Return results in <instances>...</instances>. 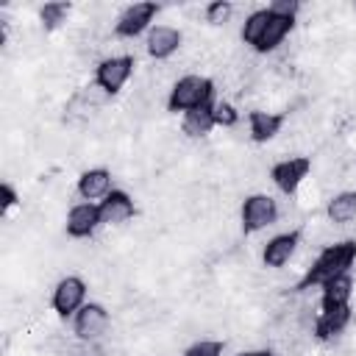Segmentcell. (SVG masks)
I'll use <instances>...</instances> for the list:
<instances>
[{"label":"cell","mask_w":356,"mask_h":356,"mask_svg":"<svg viewBox=\"0 0 356 356\" xmlns=\"http://www.w3.org/2000/svg\"><path fill=\"white\" fill-rule=\"evenodd\" d=\"M289 122L286 111H270V108H250L248 111V136L253 145H270L275 142Z\"/></svg>","instance_id":"7c38bea8"},{"label":"cell","mask_w":356,"mask_h":356,"mask_svg":"<svg viewBox=\"0 0 356 356\" xmlns=\"http://www.w3.org/2000/svg\"><path fill=\"white\" fill-rule=\"evenodd\" d=\"M214 120H217V128L234 131L239 125V120H242V111L228 97H217V103H214Z\"/></svg>","instance_id":"cb8c5ba5"},{"label":"cell","mask_w":356,"mask_h":356,"mask_svg":"<svg viewBox=\"0 0 356 356\" xmlns=\"http://www.w3.org/2000/svg\"><path fill=\"white\" fill-rule=\"evenodd\" d=\"M161 14V6L153 3V0H142V3H128L117 19H114V28H111V36L114 39H136V36H147V31L153 28V19Z\"/></svg>","instance_id":"ba28073f"},{"label":"cell","mask_w":356,"mask_h":356,"mask_svg":"<svg viewBox=\"0 0 356 356\" xmlns=\"http://www.w3.org/2000/svg\"><path fill=\"white\" fill-rule=\"evenodd\" d=\"M234 11H236V6H234L231 0H211V3H206V6L200 8L203 22L211 25V28H225V25L231 22Z\"/></svg>","instance_id":"7402d4cb"},{"label":"cell","mask_w":356,"mask_h":356,"mask_svg":"<svg viewBox=\"0 0 356 356\" xmlns=\"http://www.w3.org/2000/svg\"><path fill=\"white\" fill-rule=\"evenodd\" d=\"M17 206H22V192L14 186V181L6 178L0 184V211H3V217H8V211L17 209Z\"/></svg>","instance_id":"d4e9b609"},{"label":"cell","mask_w":356,"mask_h":356,"mask_svg":"<svg viewBox=\"0 0 356 356\" xmlns=\"http://www.w3.org/2000/svg\"><path fill=\"white\" fill-rule=\"evenodd\" d=\"M114 189V172L103 164L97 167H86L78 172L75 178V192L81 200H89V203H100L108 192Z\"/></svg>","instance_id":"5bb4252c"},{"label":"cell","mask_w":356,"mask_h":356,"mask_svg":"<svg viewBox=\"0 0 356 356\" xmlns=\"http://www.w3.org/2000/svg\"><path fill=\"white\" fill-rule=\"evenodd\" d=\"M356 220V189L345 186L325 197V222L334 228H345Z\"/></svg>","instance_id":"e0dca14e"},{"label":"cell","mask_w":356,"mask_h":356,"mask_svg":"<svg viewBox=\"0 0 356 356\" xmlns=\"http://www.w3.org/2000/svg\"><path fill=\"white\" fill-rule=\"evenodd\" d=\"M267 17H270V11H267V6L264 8H250L248 14H245V19H242V25H239V42L245 44V47H256V42L261 39V33H264V28H267Z\"/></svg>","instance_id":"ffe728a7"},{"label":"cell","mask_w":356,"mask_h":356,"mask_svg":"<svg viewBox=\"0 0 356 356\" xmlns=\"http://www.w3.org/2000/svg\"><path fill=\"white\" fill-rule=\"evenodd\" d=\"M353 312H356L353 303H350V306H342V309H331V312H317L312 337H314L320 345H331L334 339H339V337L350 328Z\"/></svg>","instance_id":"9a60e30c"},{"label":"cell","mask_w":356,"mask_h":356,"mask_svg":"<svg viewBox=\"0 0 356 356\" xmlns=\"http://www.w3.org/2000/svg\"><path fill=\"white\" fill-rule=\"evenodd\" d=\"M97 206H100V217L106 228H122L136 217V200L122 186H114Z\"/></svg>","instance_id":"4fadbf2b"},{"label":"cell","mask_w":356,"mask_h":356,"mask_svg":"<svg viewBox=\"0 0 356 356\" xmlns=\"http://www.w3.org/2000/svg\"><path fill=\"white\" fill-rule=\"evenodd\" d=\"M353 289H356V278H353L350 273L325 281V284L320 286V300H317L320 312H331V309L350 306V300H353Z\"/></svg>","instance_id":"2e32d148"},{"label":"cell","mask_w":356,"mask_h":356,"mask_svg":"<svg viewBox=\"0 0 356 356\" xmlns=\"http://www.w3.org/2000/svg\"><path fill=\"white\" fill-rule=\"evenodd\" d=\"M217 100V81L203 72H184L172 81L164 97L167 114H186L192 108H200L206 103Z\"/></svg>","instance_id":"7a4b0ae2"},{"label":"cell","mask_w":356,"mask_h":356,"mask_svg":"<svg viewBox=\"0 0 356 356\" xmlns=\"http://www.w3.org/2000/svg\"><path fill=\"white\" fill-rule=\"evenodd\" d=\"M89 298V281L81 273H64L50 289V309L58 320H72Z\"/></svg>","instance_id":"52a82bcc"},{"label":"cell","mask_w":356,"mask_h":356,"mask_svg":"<svg viewBox=\"0 0 356 356\" xmlns=\"http://www.w3.org/2000/svg\"><path fill=\"white\" fill-rule=\"evenodd\" d=\"M111 331V309L100 300H86L70 320V334L78 342H106Z\"/></svg>","instance_id":"5b68a950"},{"label":"cell","mask_w":356,"mask_h":356,"mask_svg":"<svg viewBox=\"0 0 356 356\" xmlns=\"http://www.w3.org/2000/svg\"><path fill=\"white\" fill-rule=\"evenodd\" d=\"M267 11H270V8H267ZM295 22H298V19H289V17H281V14H273V11H270L267 28H264L261 39L256 42L253 53H256V56H270V53H275V50L286 42V36L295 31Z\"/></svg>","instance_id":"ac0fdd59"},{"label":"cell","mask_w":356,"mask_h":356,"mask_svg":"<svg viewBox=\"0 0 356 356\" xmlns=\"http://www.w3.org/2000/svg\"><path fill=\"white\" fill-rule=\"evenodd\" d=\"M356 264V236H345V239H334L325 248L317 250V256L303 267L300 278L286 286L292 295H303L312 286H323L325 281L350 273V267Z\"/></svg>","instance_id":"6da1fadb"},{"label":"cell","mask_w":356,"mask_h":356,"mask_svg":"<svg viewBox=\"0 0 356 356\" xmlns=\"http://www.w3.org/2000/svg\"><path fill=\"white\" fill-rule=\"evenodd\" d=\"M181 47H184V31L167 22L153 25L145 36V50L156 64H167L175 53H181Z\"/></svg>","instance_id":"8fae6325"},{"label":"cell","mask_w":356,"mask_h":356,"mask_svg":"<svg viewBox=\"0 0 356 356\" xmlns=\"http://www.w3.org/2000/svg\"><path fill=\"white\" fill-rule=\"evenodd\" d=\"M259 356H281V353L273 350V348H259Z\"/></svg>","instance_id":"4316f807"},{"label":"cell","mask_w":356,"mask_h":356,"mask_svg":"<svg viewBox=\"0 0 356 356\" xmlns=\"http://www.w3.org/2000/svg\"><path fill=\"white\" fill-rule=\"evenodd\" d=\"M273 14H281V17H289V19H298L300 11H303V3L300 0H273L267 6Z\"/></svg>","instance_id":"484cf974"},{"label":"cell","mask_w":356,"mask_h":356,"mask_svg":"<svg viewBox=\"0 0 356 356\" xmlns=\"http://www.w3.org/2000/svg\"><path fill=\"white\" fill-rule=\"evenodd\" d=\"M70 14H72L70 3H44L36 8V17H39V25L44 33H56L58 28H64Z\"/></svg>","instance_id":"44dd1931"},{"label":"cell","mask_w":356,"mask_h":356,"mask_svg":"<svg viewBox=\"0 0 356 356\" xmlns=\"http://www.w3.org/2000/svg\"><path fill=\"white\" fill-rule=\"evenodd\" d=\"M234 356H259V348H256V350H250V348H248V350H236Z\"/></svg>","instance_id":"83f0119b"},{"label":"cell","mask_w":356,"mask_h":356,"mask_svg":"<svg viewBox=\"0 0 356 356\" xmlns=\"http://www.w3.org/2000/svg\"><path fill=\"white\" fill-rule=\"evenodd\" d=\"M281 220V206L270 192H248L239 203V234L253 236L264 228H273Z\"/></svg>","instance_id":"3957f363"},{"label":"cell","mask_w":356,"mask_h":356,"mask_svg":"<svg viewBox=\"0 0 356 356\" xmlns=\"http://www.w3.org/2000/svg\"><path fill=\"white\" fill-rule=\"evenodd\" d=\"M312 172H314V159L312 156H284V159H275L267 167L270 184L284 197H295L300 192V186L309 181Z\"/></svg>","instance_id":"277c9868"},{"label":"cell","mask_w":356,"mask_h":356,"mask_svg":"<svg viewBox=\"0 0 356 356\" xmlns=\"http://www.w3.org/2000/svg\"><path fill=\"white\" fill-rule=\"evenodd\" d=\"M303 231H306V225H295V228H289V231L273 234V236L261 245V267H267V270H284V267L295 259V253L300 250Z\"/></svg>","instance_id":"9c48e42d"},{"label":"cell","mask_w":356,"mask_h":356,"mask_svg":"<svg viewBox=\"0 0 356 356\" xmlns=\"http://www.w3.org/2000/svg\"><path fill=\"white\" fill-rule=\"evenodd\" d=\"M103 228V217H100V206L89 203V200H78L67 209L64 214V234L72 242H86L92 239L97 231Z\"/></svg>","instance_id":"30bf717a"},{"label":"cell","mask_w":356,"mask_h":356,"mask_svg":"<svg viewBox=\"0 0 356 356\" xmlns=\"http://www.w3.org/2000/svg\"><path fill=\"white\" fill-rule=\"evenodd\" d=\"M217 103V100H214ZM214 103H206L200 108H192L186 114H181V134L186 139H206L214 128H217V120H214Z\"/></svg>","instance_id":"d6986e66"},{"label":"cell","mask_w":356,"mask_h":356,"mask_svg":"<svg viewBox=\"0 0 356 356\" xmlns=\"http://www.w3.org/2000/svg\"><path fill=\"white\" fill-rule=\"evenodd\" d=\"M225 348H228V342L220 337H197L181 350V356H222Z\"/></svg>","instance_id":"603a6c76"},{"label":"cell","mask_w":356,"mask_h":356,"mask_svg":"<svg viewBox=\"0 0 356 356\" xmlns=\"http://www.w3.org/2000/svg\"><path fill=\"white\" fill-rule=\"evenodd\" d=\"M136 72V56L134 53H111V56H103L97 64H95V72H92V81L111 97H117L128 81L134 78Z\"/></svg>","instance_id":"8992f818"}]
</instances>
